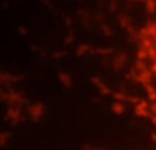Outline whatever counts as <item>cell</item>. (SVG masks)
I'll return each instance as SVG.
<instances>
[{"label": "cell", "instance_id": "cell-1", "mask_svg": "<svg viewBox=\"0 0 156 150\" xmlns=\"http://www.w3.org/2000/svg\"><path fill=\"white\" fill-rule=\"evenodd\" d=\"M154 70L156 72V63L154 64Z\"/></svg>", "mask_w": 156, "mask_h": 150}, {"label": "cell", "instance_id": "cell-2", "mask_svg": "<svg viewBox=\"0 0 156 150\" xmlns=\"http://www.w3.org/2000/svg\"><path fill=\"white\" fill-rule=\"evenodd\" d=\"M154 111H156V104L154 105Z\"/></svg>", "mask_w": 156, "mask_h": 150}]
</instances>
